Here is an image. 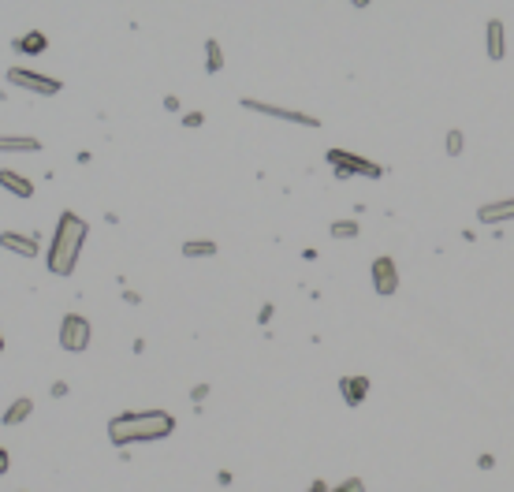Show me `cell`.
Listing matches in <instances>:
<instances>
[{"mask_svg": "<svg viewBox=\"0 0 514 492\" xmlns=\"http://www.w3.org/2000/svg\"><path fill=\"white\" fill-rule=\"evenodd\" d=\"M90 239V224L78 213H60L56 220V231H52V242H49V273L52 276H71L78 269V257H82V246Z\"/></svg>", "mask_w": 514, "mask_h": 492, "instance_id": "obj_1", "label": "cell"}, {"mask_svg": "<svg viewBox=\"0 0 514 492\" xmlns=\"http://www.w3.org/2000/svg\"><path fill=\"white\" fill-rule=\"evenodd\" d=\"M176 429V418L168 410H135V414H120L109 422V436L116 448L127 444H149V440H164Z\"/></svg>", "mask_w": 514, "mask_h": 492, "instance_id": "obj_2", "label": "cell"}, {"mask_svg": "<svg viewBox=\"0 0 514 492\" xmlns=\"http://www.w3.org/2000/svg\"><path fill=\"white\" fill-rule=\"evenodd\" d=\"M243 109L257 112V116H269V120L298 123V127H321V120H317V116H310V112H298V109H283V105H269V101H257V97H243Z\"/></svg>", "mask_w": 514, "mask_h": 492, "instance_id": "obj_3", "label": "cell"}, {"mask_svg": "<svg viewBox=\"0 0 514 492\" xmlns=\"http://www.w3.org/2000/svg\"><path fill=\"white\" fill-rule=\"evenodd\" d=\"M328 164L336 168V179H350V176H369V179H380V172H384L380 164L362 161V157H354V153H347V149H328Z\"/></svg>", "mask_w": 514, "mask_h": 492, "instance_id": "obj_4", "label": "cell"}, {"mask_svg": "<svg viewBox=\"0 0 514 492\" xmlns=\"http://www.w3.org/2000/svg\"><path fill=\"white\" fill-rule=\"evenodd\" d=\"M60 347H63V351H71V355H82L86 351V347H90V336H94V332H90V321L82 317V314H68V317H63L60 321Z\"/></svg>", "mask_w": 514, "mask_h": 492, "instance_id": "obj_5", "label": "cell"}, {"mask_svg": "<svg viewBox=\"0 0 514 492\" xmlns=\"http://www.w3.org/2000/svg\"><path fill=\"white\" fill-rule=\"evenodd\" d=\"M8 82L19 86V90H30V94H42V97H52V94H60V90H63L60 79H49V75H37V71H26V68H11Z\"/></svg>", "mask_w": 514, "mask_h": 492, "instance_id": "obj_6", "label": "cell"}, {"mask_svg": "<svg viewBox=\"0 0 514 492\" xmlns=\"http://www.w3.org/2000/svg\"><path fill=\"white\" fill-rule=\"evenodd\" d=\"M373 291L380 299H391L399 291V269H395V257H377L373 262Z\"/></svg>", "mask_w": 514, "mask_h": 492, "instance_id": "obj_7", "label": "cell"}, {"mask_svg": "<svg viewBox=\"0 0 514 492\" xmlns=\"http://www.w3.org/2000/svg\"><path fill=\"white\" fill-rule=\"evenodd\" d=\"M484 53H489L492 63H499L507 56V30L499 19H489V27H484Z\"/></svg>", "mask_w": 514, "mask_h": 492, "instance_id": "obj_8", "label": "cell"}, {"mask_svg": "<svg viewBox=\"0 0 514 492\" xmlns=\"http://www.w3.org/2000/svg\"><path fill=\"white\" fill-rule=\"evenodd\" d=\"M477 220H481V224H503V220H514V198L481 205V209H477Z\"/></svg>", "mask_w": 514, "mask_h": 492, "instance_id": "obj_9", "label": "cell"}, {"mask_svg": "<svg viewBox=\"0 0 514 492\" xmlns=\"http://www.w3.org/2000/svg\"><path fill=\"white\" fill-rule=\"evenodd\" d=\"M0 246L19 257H37V239L30 235H19V231H0Z\"/></svg>", "mask_w": 514, "mask_h": 492, "instance_id": "obj_10", "label": "cell"}, {"mask_svg": "<svg viewBox=\"0 0 514 492\" xmlns=\"http://www.w3.org/2000/svg\"><path fill=\"white\" fill-rule=\"evenodd\" d=\"M0 187L8 194H16V198H34V183L19 172H11V168H0Z\"/></svg>", "mask_w": 514, "mask_h": 492, "instance_id": "obj_11", "label": "cell"}, {"mask_svg": "<svg viewBox=\"0 0 514 492\" xmlns=\"http://www.w3.org/2000/svg\"><path fill=\"white\" fill-rule=\"evenodd\" d=\"M42 142L26 135H0V153H37Z\"/></svg>", "mask_w": 514, "mask_h": 492, "instance_id": "obj_12", "label": "cell"}, {"mask_svg": "<svg viewBox=\"0 0 514 492\" xmlns=\"http://www.w3.org/2000/svg\"><path fill=\"white\" fill-rule=\"evenodd\" d=\"M11 45H16V53L37 56V53H45V49H49V37H45L42 30H30L26 37H16V42H11Z\"/></svg>", "mask_w": 514, "mask_h": 492, "instance_id": "obj_13", "label": "cell"}, {"mask_svg": "<svg viewBox=\"0 0 514 492\" xmlns=\"http://www.w3.org/2000/svg\"><path fill=\"white\" fill-rule=\"evenodd\" d=\"M339 388H343V399H347L350 407H358L362 399H365V392H369V381L365 377H343Z\"/></svg>", "mask_w": 514, "mask_h": 492, "instance_id": "obj_14", "label": "cell"}, {"mask_svg": "<svg viewBox=\"0 0 514 492\" xmlns=\"http://www.w3.org/2000/svg\"><path fill=\"white\" fill-rule=\"evenodd\" d=\"M30 414H34V399H30V395H19L16 403L4 410V425H23L26 418H30Z\"/></svg>", "mask_w": 514, "mask_h": 492, "instance_id": "obj_15", "label": "cell"}, {"mask_svg": "<svg viewBox=\"0 0 514 492\" xmlns=\"http://www.w3.org/2000/svg\"><path fill=\"white\" fill-rule=\"evenodd\" d=\"M216 242L213 239H187L183 242V257H213Z\"/></svg>", "mask_w": 514, "mask_h": 492, "instance_id": "obj_16", "label": "cell"}, {"mask_svg": "<svg viewBox=\"0 0 514 492\" xmlns=\"http://www.w3.org/2000/svg\"><path fill=\"white\" fill-rule=\"evenodd\" d=\"M220 68H224V49H220L216 37H209V42H205V71L216 75Z\"/></svg>", "mask_w": 514, "mask_h": 492, "instance_id": "obj_17", "label": "cell"}, {"mask_svg": "<svg viewBox=\"0 0 514 492\" xmlns=\"http://www.w3.org/2000/svg\"><path fill=\"white\" fill-rule=\"evenodd\" d=\"M332 239H358V220H336Z\"/></svg>", "mask_w": 514, "mask_h": 492, "instance_id": "obj_18", "label": "cell"}, {"mask_svg": "<svg viewBox=\"0 0 514 492\" xmlns=\"http://www.w3.org/2000/svg\"><path fill=\"white\" fill-rule=\"evenodd\" d=\"M463 131H447V153H451V157H458V153H463Z\"/></svg>", "mask_w": 514, "mask_h": 492, "instance_id": "obj_19", "label": "cell"}, {"mask_svg": "<svg viewBox=\"0 0 514 492\" xmlns=\"http://www.w3.org/2000/svg\"><path fill=\"white\" fill-rule=\"evenodd\" d=\"M328 492H365V485H362V477H347V481H343V485L328 488Z\"/></svg>", "mask_w": 514, "mask_h": 492, "instance_id": "obj_20", "label": "cell"}, {"mask_svg": "<svg viewBox=\"0 0 514 492\" xmlns=\"http://www.w3.org/2000/svg\"><path fill=\"white\" fill-rule=\"evenodd\" d=\"M183 123H187V127H202L205 116H202V112H187V116H183Z\"/></svg>", "mask_w": 514, "mask_h": 492, "instance_id": "obj_21", "label": "cell"}, {"mask_svg": "<svg viewBox=\"0 0 514 492\" xmlns=\"http://www.w3.org/2000/svg\"><path fill=\"white\" fill-rule=\"evenodd\" d=\"M49 392H52V399H63V395H68V384H63V381H56V384L49 388Z\"/></svg>", "mask_w": 514, "mask_h": 492, "instance_id": "obj_22", "label": "cell"}, {"mask_svg": "<svg viewBox=\"0 0 514 492\" xmlns=\"http://www.w3.org/2000/svg\"><path fill=\"white\" fill-rule=\"evenodd\" d=\"M4 470H8V451L0 448V474H4Z\"/></svg>", "mask_w": 514, "mask_h": 492, "instance_id": "obj_23", "label": "cell"}, {"mask_svg": "<svg viewBox=\"0 0 514 492\" xmlns=\"http://www.w3.org/2000/svg\"><path fill=\"white\" fill-rule=\"evenodd\" d=\"M350 4H354V8H369L373 0H350Z\"/></svg>", "mask_w": 514, "mask_h": 492, "instance_id": "obj_24", "label": "cell"}, {"mask_svg": "<svg viewBox=\"0 0 514 492\" xmlns=\"http://www.w3.org/2000/svg\"><path fill=\"white\" fill-rule=\"evenodd\" d=\"M310 492H328V485H324V481H317V485H313Z\"/></svg>", "mask_w": 514, "mask_h": 492, "instance_id": "obj_25", "label": "cell"}, {"mask_svg": "<svg viewBox=\"0 0 514 492\" xmlns=\"http://www.w3.org/2000/svg\"><path fill=\"white\" fill-rule=\"evenodd\" d=\"M0 351H4V340H0Z\"/></svg>", "mask_w": 514, "mask_h": 492, "instance_id": "obj_26", "label": "cell"}]
</instances>
